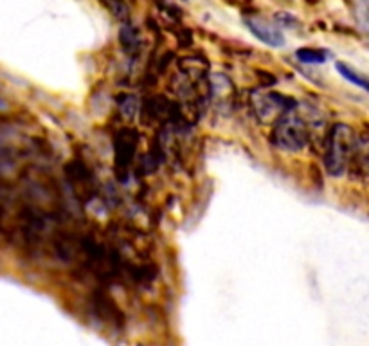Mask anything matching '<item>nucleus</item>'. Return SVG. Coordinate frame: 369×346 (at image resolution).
<instances>
[{
  "instance_id": "nucleus-11",
  "label": "nucleus",
  "mask_w": 369,
  "mask_h": 346,
  "mask_svg": "<svg viewBox=\"0 0 369 346\" xmlns=\"http://www.w3.org/2000/svg\"><path fill=\"white\" fill-rule=\"evenodd\" d=\"M184 2H188V0H184Z\"/></svg>"
},
{
  "instance_id": "nucleus-6",
  "label": "nucleus",
  "mask_w": 369,
  "mask_h": 346,
  "mask_svg": "<svg viewBox=\"0 0 369 346\" xmlns=\"http://www.w3.org/2000/svg\"><path fill=\"white\" fill-rule=\"evenodd\" d=\"M119 40H121V46L128 55H135V53L141 49V36H139V31L134 26L126 24L123 26L121 33H119Z\"/></svg>"
},
{
  "instance_id": "nucleus-3",
  "label": "nucleus",
  "mask_w": 369,
  "mask_h": 346,
  "mask_svg": "<svg viewBox=\"0 0 369 346\" xmlns=\"http://www.w3.org/2000/svg\"><path fill=\"white\" fill-rule=\"evenodd\" d=\"M251 102L252 109L256 112L258 119L263 123L274 121V119H279L286 110H292L298 106V103L292 99V97H286L279 92H260V90H254L251 94Z\"/></svg>"
},
{
  "instance_id": "nucleus-9",
  "label": "nucleus",
  "mask_w": 369,
  "mask_h": 346,
  "mask_svg": "<svg viewBox=\"0 0 369 346\" xmlns=\"http://www.w3.org/2000/svg\"><path fill=\"white\" fill-rule=\"evenodd\" d=\"M103 4H105L110 13L116 18H119V20H126V18H128L130 11H128V6L125 4V0H103Z\"/></svg>"
},
{
  "instance_id": "nucleus-10",
  "label": "nucleus",
  "mask_w": 369,
  "mask_h": 346,
  "mask_svg": "<svg viewBox=\"0 0 369 346\" xmlns=\"http://www.w3.org/2000/svg\"><path fill=\"white\" fill-rule=\"evenodd\" d=\"M123 99H125V102H119L123 114H125L126 118H134L135 112H137V99H135L134 96H123Z\"/></svg>"
},
{
  "instance_id": "nucleus-5",
  "label": "nucleus",
  "mask_w": 369,
  "mask_h": 346,
  "mask_svg": "<svg viewBox=\"0 0 369 346\" xmlns=\"http://www.w3.org/2000/svg\"><path fill=\"white\" fill-rule=\"evenodd\" d=\"M135 148H137V132L130 130V128L119 132L118 137H116V159H118L119 166L125 168V166L130 165Z\"/></svg>"
},
{
  "instance_id": "nucleus-8",
  "label": "nucleus",
  "mask_w": 369,
  "mask_h": 346,
  "mask_svg": "<svg viewBox=\"0 0 369 346\" xmlns=\"http://www.w3.org/2000/svg\"><path fill=\"white\" fill-rule=\"evenodd\" d=\"M295 56H298L299 62H302V64H310V65L324 64V62L328 60L326 51H323V49H312V47H302V49H298V51H295Z\"/></svg>"
},
{
  "instance_id": "nucleus-1",
  "label": "nucleus",
  "mask_w": 369,
  "mask_h": 346,
  "mask_svg": "<svg viewBox=\"0 0 369 346\" xmlns=\"http://www.w3.org/2000/svg\"><path fill=\"white\" fill-rule=\"evenodd\" d=\"M353 148H355V135L351 128L344 123L333 125L330 137H328L326 155H324V165L330 175L333 177L344 175L349 159H351Z\"/></svg>"
},
{
  "instance_id": "nucleus-4",
  "label": "nucleus",
  "mask_w": 369,
  "mask_h": 346,
  "mask_svg": "<svg viewBox=\"0 0 369 346\" xmlns=\"http://www.w3.org/2000/svg\"><path fill=\"white\" fill-rule=\"evenodd\" d=\"M244 24L265 46L283 47V43H285V36H283L281 31L277 29L276 26H272L269 20H265V18L256 17V15H247V17H244Z\"/></svg>"
},
{
  "instance_id": "nucleus-2",
  "label": "nucleus",
  "mask_w": 369,
  "mask_h": 346,
  "mask_svg": "<svg viewBox=\"0 0 369 346\" xmlns=\"http://www.w3.org/2000/svg\"><path fill=\"white\" fill-rule=\"evenodd\" d=\"M272 143L283 152H301L308 143L307 123L298 110H286L285 114L276 121L272 132Z\"/></svg>"
},
{
  "instance_id": "nucleus-7",
  "label": "nucleus",
  "mask_w": 369,
  "mask_h": 346,
  "mask_svg": "<svg viewBox=\"0 0 369 346\" xmlns=\"http://www.w3.org/2000/svg\"><path fill=\"white\" fill-rule=\"evenodd\" d=\"M335 67H337V71H339L340 76L344 78V80H348L349 83L357 85V87H361V89L368 90L369 92V78L368 76H364L362 72L357 71V69H353L351 65L342 64V62H339Z\"/></svg>"
}]
</instances>
